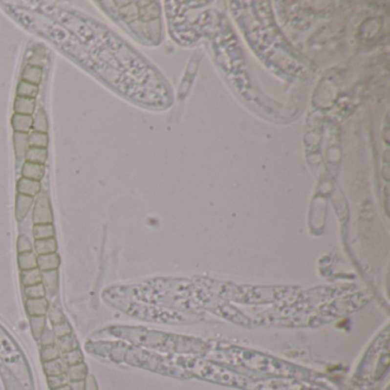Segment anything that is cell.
<instances>
[{"mask_svg":"<svg viewBox=\"0 0 390 390\" xmlns=\"http://www.w3.org/2000/svg\"><path fill=\"white\" fill-rule=\"evenodd\" d=\"M33 221L36 224H49L53 221L52 210L49 206V200L46 194H39L36 201L35 212H33Z\"/></svg>","mask_w":390,"mask_h":390,"instance_id":"1","label":"cell"},{"mask_svg":"<svg viewBox=\"0 0 390 390\" xmlns=\"http://www.w3.org/2000/svg\"><path fill=\"white\" fill-rule=\"evenodd\" d=\"M43 173H45V166L42 164H36V163H30V161H26V163L23 165L22 175L24 179L38 181L39 182V181L43 179Z\"/></svg>","mask_w":390,"mask_h":390,"instance_id":"2","label":"cell"},{"mask_svg":"<svg viewBox=\"0 0 390 390\" xmlns=\"http://www.w3.org/2000/svg\"><path fill=\"white\" fill-rule=\"evenodd\" d=\"M37 264H38L40 270L43 271L56 270V268L60 264V258L56 253L39 255V258L37 259Z\"/></svg>","mask_w":390,"mask_h":390,"instance_id":"3","label":"cell"},{"mask_svg":"<svg viewBox=\"0 0 390 390\" xmlns=\"http://www.w3.org/2000/svg\"><path fill=\"white\" fill-rule=\"evenodd\" d=\"M18 191L20 195H25V196L33 197L39 194L40 183L38 181H33L22 177V179L18 182Z\"/></svg>","mask_w":390,"mask_h":390,"instance_id":"4","label":"cell"},{"mask_svg":"<svg viewBox=\"0 0 390 390\" xmlns=\"http://www.w3.org/2000/svg\"><path fill=\"white\" fill-rule=\"evenodd\" d=\"M26 310L30 316H45L48 310V304L43 298L29 299L26 302Z\"/></svg>","mask_w":390,"mask_h":390,"instance_id":"5","label":"cell"},{"mask_svg":"<svg viewBox=\"0 0 390 390\" xmlns=\"http://www.w3.org/2000/svg\"><path fill=\"white\" fill-rule=\"evenodd\" d=\"M36 101L35 99H26V97H16L14 103L15 112L18 115L31 116L35 111Z\"/></svg>","mask_w":390,"mask_h":390,"instance_id":"6","label":"cell"},{"mask_svg":"<svg viewBox=\"0 0 390 390\" xmlns=\"http://www.w3.org/2000/svg\"><path fill=\"white\" fill-rule=\"evenodd\" d=\"M33 119L31 116H24V115H18L15 113L14 117L12 119L13 129L15 130V132L19 133H28L32 127Z\"/></svg>","mask_w":390,"mask_h":390,"instance_id":"7","label":"cell"},{"mask_svg":"<svg viewBox=\"0 0 390 390\" xmlns=\"http://www.w3.org/2000/svg\"><path fill=\"white\" fill-rule=\"evenodd\" d=\"M14 147L18 158H23L29 149V135L26 133L16 132L14 135Z\"/></svg>","mask_w":390,"mask_h":390,"instance_id":"8","label":"cell"},{"mask_svg":"<svg viewBox=\"0 0 390 390\" xmlns=\"http://www.w3.org/2000/svg\"><path fill=\"white\" fill-rule=\"evenodd\" d=\"M26 161L36 164H45L47 160V150L45 148H30L25 153Z\"/></svg>","mask_w":390,"mask_h":390,"instance_id":"9","label":"cell"},{"mask_svg":"<svg viewBox=\"0 0 390 390\" xmlns=\"http://www.w3.org/2000/svg\"><path fill=\"white\" fill-rule=\"evenodd\" d=\"M32 197L25 196V195H20L18 196V199H16V217H18L19 220H21L28 213L30 207H31L32 204Z\"/></svg>","mask_w":390,"mask_h":390,"instance_id":"10","label":"cell"},{"mask_svg":"<svg viewBox=\"0 0 390 390\" xmlns=\"http://www.w3.org/2000/svg\"><path fill=\"white\" fill-rule=\"evenodd\" d=\"M42 76H43V72H42V69H40L39 66L29 65V66H26L24 71H23L22 78L26 83H30V84H32V85L38 86L40 80H42Z\"/></svg>","mask_w":390,"mask_h":390,"instance_id":"11","label":"cell"},{"mask_svg":"<svg viewBox=\"0 0 390 390\" xmlns=\"http://www.w3.org/2000/svg\"><path fill=\"white\" fill-rule=\"evenodd\" d=\"M21 277H22V283L25 287L31 286V285L39 284L43 280L42 274H40L38 268L30 269V270H23L21 274Z\"/></svg>","mask_w":390,"mask_h":390,"instance_id":"12","label":"cell"},{"mask_svg":"<svg viewBox=\"0 0 390 390\" xmlns=\"http://www.w3.org/2000/svg\"><path fill=\"white\" fill-rule=\"evenodd\" d=\"M36 251L39 255L55 253L56 240L54 238H46V239L36 240Z\"/></svg>","mask_w":390,"mask_h":390,"instance_id":"13","label":"cell"},{"mask_svg":"<svg viewBox=\"0 0 390 390\" xmlns=\"http://www.w3.org/2000/svg\"><path fill=\"white\" fill-rule=\"evenodd\" d=\"M38 95V86L32 85V84L26 83L22 80L19 84L18 87V96L19 97H26V99H35Z\"/></svg>","mask_w":390,"mask_h":390,"instance_id":"14","label":"cell"},{"mask_svg":"<svg viewBox=\"0 0 390 390\" xmlns=\"http://www.w3.org/2000/svg\"><path fill=\"white\" fill-rule=\"evenodd\" d=\"M19 264L22 270H30V269L38 268L37 258L32 252H25L19 255Z\"/></svg>","mask_w":390,"mask_h":390,"instance_id":"15","label":"cell"},{"mask_svg":"<svg viewBox=\"0 0 390 390\" xmlns=\"http://www.w3.org/2000/svg\"><path fill=\"white\" fill-rule=\"evenodd\" d=\"M56 342H58V347L62 352L71 351V350H73V349L79 348L78 342H77L76 338L73 337L72 333L71 334L65 335V337L58 338V341Z\"/></svg>","mask_w":390,"mask_h":390,"instance_id":"16","label":"cell"},{"mask_svg":"<svg viewBox=\"0 0 390 390\" xmlns=\"http://www.w3.org/2000/svg\"><path fill=\"white\" fill-rule=\"evenodd\" d=\"M61 352L62 351L60 350L56 344L43 346V350L40 352V357L43 359V363L53 361V359L60 357V356H61Z\"/></svg>","mask_w":390,"mask_h":390,"instance_id":"17","label":"cell"},{"mask_svg":"<svg viewBox=\"0 0 390 390\" xmlns=\"http://www.w3.org/2000/svg\"><path fill=\"white\" fill-rule=\"evenodd\" d=\"M33 235H35L36 240L46 239V238H53L54 228L52 226V223L36 224L35 228H33Z\"/></svg>","mask_w":390,"mask_h":390,"instance_id":"18","label":"cell"},{"mask_svg":"<svg viewBox=\"0 0 390 390\" xmlns=\"http://www.w3.org/2000/svg\"><path fill=\"white\" fill-rule=\"evenodd\" d=\"M48 137L46 133L33 132L29 136V147L30 148H46Z\"/></svg>","mask_w":390,"mask_h":390,"instance_id":"19","label":"cell"},{"mask_svg":"<svg viewBox=\"0 0 390 390\" xmlns=\"http://www.w3.org/2000/svg\"><path fill=\"white\" fill-rule=\"evenodd\" d=\"M31 329L33 337L39 339L45 329V316H31Z\"/></svg>","mask_w":390,"mask_h":390,"instance_id":"20","label":"cell"},{"mask_svg":"<svg viewBox=\"0 0 390 390\" xmlns=\"http://www.w3.org/2000/svg\"><path fill=\"white\" fill-rule=\"evenodd\" d=\"M32 127L35 129L36 132L39 133H47V130H48V126H47V119L46 115L43 112V111H38L37 115L33 119Z\"/></svg>","mask_w":390,"mask_h":390,"instance_id":"21","label":"cell"},{"mask_svg":"<svg viewBox=\"0 0 390 390\" xmlns=\"http://www.w3.org/2000/svg\"><path fill=\"white\" fill-rule=\"evenodd\" d=\"M25 294L28 295L29 299L43 298V295H45V287H43V285L42 283L31 285V286H26Z\"/></svg>","mask_w":390,"mask_h":390,"instance_id":"22","label":"cell"},{"mask_svg":"<svg viewBox=\"0 0 390 390\" xmlns=\"http://www.w3.org/2000/svg\"><path fill=\"white\" fill-rule=\"evenodd\" d=\"M53 332H54V334H55L56 338H62V337H65V335H68V334H71V327H70V325L65 321L62 323H59V324L54 325Z\"/></svg>","mask_w":390,"mask_h":390,"instance_id":"23","label":"cell"},{"mask_svg":"<svg viewBox=\"0 0 390 390\" xmlns=\"http://www.w3.org/2000/svg\"><path fill=\"white\" fill-rule=\"evenodd\" d=\"M39 339L42 340L43 346L53 345V344H55V342H56L55 334H54L53 331H49V329H43L42 337H40Z\"/></svg>","mask_w":390,"mask_h":390,"instance_id":"24","label":"cell"},{"mask_svg":"<svg viewBox=\"0 0 390 390\" xmlns=\"http://www.w3.org/2000/svg\"><path fill=\"white\" fill-rule=\"evenodd\" d=\"M49 319H50V322L54 323V325L65 321V316L62 315V312L58 310L56 308H53L49 310Z\"/></svg>","mask_w":390,"mask_h":390,"instance_id":"25","label":"cell"},{"mask_svg":"<svg viewBox=\"0 0 390 390\" xmlns=\"http://www.w3.org/2000/svg\"><path fill=\"white\" fill-rule=\"evenodd\" d=\"M19 253H25V252H31V245H30V241L26 237L21 236L19 238Z\"/></svg>","mask_w":390,"mask_h":390,"instance_id":"26","label":"cell"}]
</instances>
